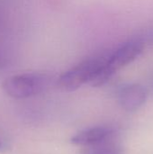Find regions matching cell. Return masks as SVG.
<instances>
[{"label":"cell","instance_id":"6da1fadb","mask_svg":"<svg viewBox=\"0 0 153 154\" xmlns=\"http://www.w3.org/2000/svg\"><path fill=\"white\" fill-rule=\"evenodd\" d=\"M109 52L89 57L69 69L58 79V87L66 92L78 89L85 84L95 86L107 68Z\"/></svg>","mask_w":153,"mask_h":154},{"label":"cell","instance_id":"7a4b0ae2","mask_svg":"<svg viewBox=\"0 0 153 154\" xmlns=\"http://www.w3.org/2000/svg\"><path fill=\"white\" fill-rule=\"evenodd\" d=\"M49 77L43 73H23L7 78L3 83L5 94L15 99H24L39 95L47 88Z\"/></svg>","mask_w":153,"mask_h":154},{"label":"cell","instance_id":"3957f363","mask_svg":"<svg viewBox=\"0 0 153 154\" xmlns=\"http://www.w3.org/2000/svg\"><path fill=\"white\" fill-rule=\"evenodd\" d=\"M146 51L148 50L142 40L141 32H139L109 52L107 65L109 69L115 73L118 69L132 63Z\"/></svg>","mask_w":153,"mask_h":154},{"label":"cell","instance_id":"277c9868","mask_svg":"<svg viewBox=\"0 0 153 154\" xmlns=\"http://www.w3.org/2000/svg\"><path fill=\"white\" fill-rule=\"evenodd\" d=\"M118 102L121 107L127 112H135L146 102L147 89L140 84H126L118 90Z\"/></svg>","mask_w":153,"mask_h":154},{"label":"cell","instance_id":"5b68a950","mask_svg":"<svg viewBox=\"0 0 153 154\" xmlns=\"http://www.w3.org/2000/svg\"><path fill=\"white\" fill-rule=\"evenodd\" d=\"M114 129L107 126H96L83 130L71 138V143L80 146H91L104 142L114 134Z\"/></svg>","mask_w":153,"mask_h":154},{"label":"cell","instance_id":"8992f818","mask_svg":"<svg viewBox=\"0 0 153 154\" xmlns=\"http://www.w3.org/2000/svg\"><path fill=\"white\" fill-rule=\"evenodd\" d=\"M108 140L109 139L99 143L87 146L85 154H123V149L119 144Z\"/></svg>","mask_w":153,"mask_h":154},{"label":"cell","instance_id":"52a82bcc","mask_svg":"<svg viewBox=\"0 0 153 154\" xmlns=\"http://www.w3.org/2000/svg\"><path fill=\"white\" fill-rule=\"evenodd\" d=\"M2 64H3V62L1 61V58H0V68H1V66H2Z\"/></svg>","mask_w":153,"mask_h":154},{"label":"cell","instance_id":"ba28073f","mask_svg":"<svg viewBox=\"0 0 153 154\" xmlns=\"http://www.w3.org/2000/svg\"><path fill=\"white\" fill-rule=\"evenodd\" d=\"M0 149H1V143H0Z\"/></svg>","mask_w":153,"mask_h":154}]
</instances>
